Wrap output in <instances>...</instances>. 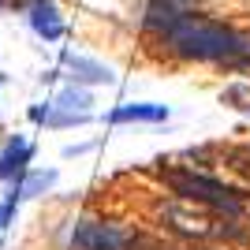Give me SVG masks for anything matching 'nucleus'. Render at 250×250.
<instances>
[{"mask_svg":"<svg viewBox=\"0 0 250 250\" xmlns=\"http://www.w3.org/2000/svg\"><path fill=\"white\" fill-rule=\"evenodd\" d=\"M165 104H120L116 112H108V124H165Z\"/></svg>","mask_w":250,"mask_h":250,"instance_id":"9","label":"nucleus"},{"mask_svg":"<svg viewBox=\"0 0 250 250\" xmlns=\"http://www.w3.org/2000/svg\"><path fill=\"white\" fill-rule=\"evenodd\" d=\"M157 38L165 42L168 52H176L183 60H206V63L228 60V63H235L243 56H250V38H243L239 30H231V26H224L217 19L194 15V11L176 15Z\"/></svg>","mask_w":250,"mask_h":250,"instance_id":"1","label":"nucleus"},{"mask_svg":"<svg viewBox=\"0 0 250 250\" xmlns=\"http://www.w3.org/2000/svg\"><path fill=\"white\" fill-rule=\"evenodd\" d=\"M228 168L235 176H243V183L250 187V149H231L228 153Z\"/></svg>","mask_w":250,"mask_h":250,"instance_id":"12","label":"nucleus"},{"mask_svg":"<svg viewBox=\"0 0 250 250\" xmlns=\"http://www.w3.org/2000/svg\"><path fill=\"white\" fill-rule=\"evenodd\" d=\"M26 22L45 42H60L63 38V19H60V11H56L52 0H26Z\"/></svg>","mask_w":250,"mask_h":250,"instance_id":"6","label":"nucleus"},{"mask_svg":"<svg viewBox=\"0 0 250 250\" xmlns=\"http://www.w3.org/2000/svg\"><path fill=\"white\" fill-rule=\"evenodd\" d=\"M202 0H149L146 8V26L153 34H161L168 26V22L176 19V15H183V11H194Z\"/></svg>","mask_w":250,"mask_h":250,"instance_id":"8","label":"nucleus"},{"mask_svg":"<svg viewBox=\"0 0 250 250\" xmlns=\"http://www.w3.org/2000/svg\"><path fill=\"white\" fill-rule=\"evenodd\" d=\"M52 183H56V168H45V172H26L19 183H11V194H8V198H15V202L38 198V194H45Z\"/></svg>","mask_w":250,"mask_h":250,"instance_id":"10","label":"nucleus"},{"mask_svg":"<svg viewBox=\"0 0 250 250\" xmlns=\"http://www.w3.org/2000/svg\"><path fill=\"white\" fill-rule=\"evenodd\" d=\"M157 217L176 239L187 243H228V239H243V217L228 213L220 206H209V202H194V198H176L161 202Z\"/></svg>","mask_w":250,"mask_h":250,"instance_id":"2","label":"nucleus"},{"mask_svg":"<svg viewBox=\"0 0 250 250\" xmlns=\"http://www.w3.org/2000/svg\"><path fill=\"white\" fill-rule=\"evenodd\" d=\"M30 157H34V146H30L22 135L8 138V142H4V149H0V179H4V183H19V179L26 176Z\"/></svg>","mask_w":250,"mask_h":250,"instance_id":"7","label":"nucleus"},{"mask_svg":"<svg viewBox=\"0 0 250 250\" xmlns=\"http://www.w3.org/2000/svg\"><path fill=\"white\" fill-rule=\"evenodd\" d=\"M131 250H157V239H146V235H135V247Z\"/></svg>","mask_w":250,"mask_h":250,"instance_id":"14","label":"nucleus"},{"mask_svg":"<svg viewBox=\"0 0 250 250\" xmlns=\"http://www.w3.org/2000/svg\"><path fill=\"white\" fill-rule=\"evenodd\" d=\"M135 235L138 231L108 224V220H83V224H75L67 250H131Z\"/></svg>","mask_w":250,"mask_h":250,"instance_id":"4","label":"nucleus"},{"mask_svg":"<svg viewBox=\"0 0 250 250\" xmlns=\"http://www.w3.org/2000/svg\"><path fill=\"white\" fill-rule=\"evenodd\" d=\"M11 217H15V198H8L4 206H0V228H8Z\"/></svg>","mask_w":250,"mask_h":250,"instance_id":"13","label":"nucleus"},{"mask_svg":"<svg viewBox=\"0 0 250 250\" xmlns=\"http://www.w3.org/2000/svg\"><path fill=\"white\" fill-rule=\"evenodd\" d=\"M63 71L75 86H108L112 83V67L90 60V56H79V52H63Z\"/></svg>","mask_w":250,"mask_h":250,"instance_id":"5","label":"nucleus"},{"mask_svg":"<svg viewBox=\"0 0 250 250\" xmlns=\"http://www.w3.org/2000/svg\"><path fill=\"white\" fill-rule=\"evenodd\" d=\"M52 104L56 108H63V112H90V104H94V94L86 90V86H63L60 94L52 97Z\"/></svg>","mask_w":250,"mask_h":250,"instance_id":"11","label":"nucleus"},{"mask_svg":"<svg viewBox=\"0 0 250 250\" xmlns=\"http://www.w3.org/2000/svg\"><path fill=\"white\" fill-rule=\"evenodd\" d=\"M165 183L172 187V194H183V198H194V202H209V206H220V209H228V213H235V217H243L239 190L220 183V179H213V176H202L194 168H168Z\"/></svg>","mask_w":250,"mask_h":250,"instance_id":"3","label":"nucleus"}]
</instances>
